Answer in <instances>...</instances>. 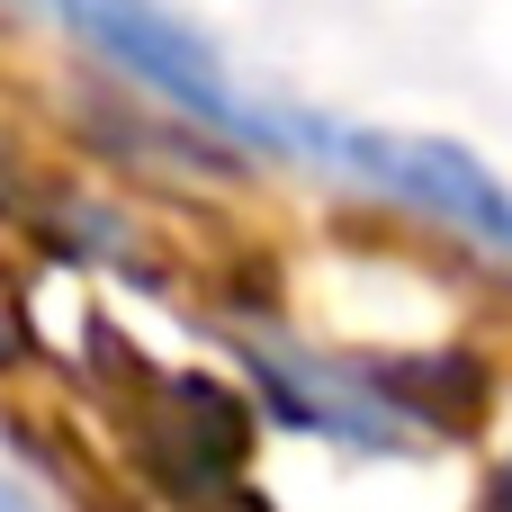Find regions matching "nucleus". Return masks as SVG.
I'll list each match as a JSON object with an SVG mask.
<instances>
[{"instance_id": "1", "label": "nucleus", "mask_w": 512, "mask_h": 512, "mask_svg": "<svg viewBox=\"0 0 512 512\" xmlns=\"http://www.w3.org/2000/svg\"><path fill=\"white\" fill-rule=\"evenodd\" d=\"M72 18L135 72V81H153L162 99H180V108H198L207 126H234V135H279L234 81H225V63H216V45L198 36V27H180L162 0H72Z\"/></svg>"}, {"instance_id": "2", "label": "nucleus", "mask_w": 512, "mask_h": 512, "mask_svg": "<svg viewBox=\"0 0 512 512\" xmlns=\"http://www.w3.org/2000/svg\"><path fill=\"white\" fill-rule=\"evenodd\" d=\"M315 153L351 162L360 180H387L396 198L432 207L441 225H459V234L512 252V189L486 162H468L459 144H432V135H333V144H315Z\"/></svg>"}, {"instance_id": "3", "label": "nucleus", "mask_w": 512, "mask_h": 512, "mask_svg": "<svg viewBox=\"0 0 512 512\" xmlns=\"http://www.w3.org/2000/svg\"><path fill=\"white\" fill-rule=\"evenodd\" d=\"M0 512H27V504H18V495H0Z\"/></svg>"}]
</instances>
